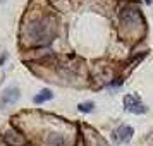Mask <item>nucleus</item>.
I'll list each match as a JSON object with an SVG mask.
<instances>
[{
  "instance_id": "f257e3e1",
  "label": "nucleus",
  "mask_w": 153,
  "mask_h": 146,
  "mask_svg": "<svg viewBox=\"0 0 153 146\" xmlns=\"http://www.w3.org/2000/svg\"><path fill=\"white\" fill-rule=\"evenodd\" d=\"M124 107L127 112L131 113H145L146 107L143 105V102L139 100V96L136 95H126L124 96Z\"/></svg>"
},
{
  "instance_id": "f03ea898",
  "label": "nucleus",
  "mask_w": 153,
  "mask_h": 146,
  "mask_svg": "<svg viewBox=\"0 0 153 146\" xmlns=\"http://www.w3.org/2000/svg\"><path fill=\"white\" fill-rule=\"evenodd\" d=\"M114 134H115V139H117L119 143H127V141H131V138H132V127L122 125V127H119Z\"/></svg>"
},
{
  "instance_id": "7ed1b4c3",
  "label": "nucleus",
  "mask_w": 153,
  "mask_h": 146,
  "mask_svg": "<svg viewBox=\"0 0 153 146\" xmlns=\"http://www.w3.org/2000/svg\"><path fill=\"white\" fill-rule=\"evenodd\" d=\"M19 98V90L17 88H7L2 95V105L4 103H14L16 100Z\"/></svg>"
},
{
  "instance_id": "20e7f679",
  "label": "nucleus",
  "mask_w": 153,
  "mask_h": 146,
  "mask_svg": "<svg viewBox=\"0 0 153 146\" xmlns=\"http://www.w3.org/2000/svg\"><path fill=\"white\" fill-rule=\"evenodd\" d=\"M52 98H53V93H52L50 90H42L35 98H33V102L38 105V103H45V102H48V100H52Z\"/></svg>"
},
{
  "instance_id": "39448f33",
  "label": "nucleus",
  "mask_w": 153,
  "mask_h": 146,
  "mask_svg": "<svg viewBox=\"0 0 153 146\" xmlns=\"http://www.w3.org/2000/svg\"><path fill=\"white\" fill-rule=\"evenodd\" d=\"M93 107H95V103H93V102H84V103H79L77 110L83 112V113H88V112L93 110Z\"/></svg>"
},
{
  "instance_id": "423d86ee",
  "label": "nucleus",
  "mask_w": 153,
  "mask_h": 146,
  "mask_svg": "<svg viewBox=\"0 0 153 146\" xmlns=\"http://www.w3.org/2000/svg\"><path fill=\"white\" fill-rule=\"evenodd\" d=\"M4 60H5V55H2V57H0V64H4Z\"/></svg>"
},
{
  "instance_id": "0eeeda50",
  "label": "nucleus",
  "mask_w": 153,
  "mask_h": 146,
  "mask_svg": "<svg viewBox=\"0 0 153 146\" xmlns=\"http://www.w3.org/2000/svg\"><path fill=\"white\" fill-rule=\"evenodd\" d=\"M145 2H146V4H152L153 0H145Z\"/></svg>"
}]
</instances>
